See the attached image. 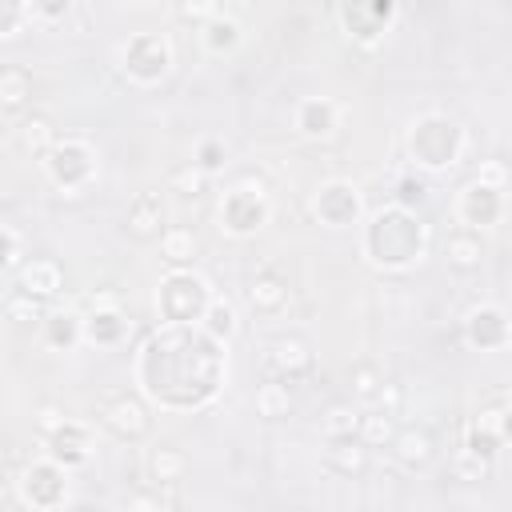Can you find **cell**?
<instances>
[{
    "label": "cell",
    "instance_id": "7",
    "mask_svg": "<svg viewBox=\"0 0 512 512\" xmlns=\"http://www.w3.org/2000/svg\"><path fill=\"white\" fill-rule=\"evenodd\" d=\"M8 476H12V484H16L20 504L32 508V512H56V508H64L68 496H72V468H64V464L52 460L48 452L36 456V460H28L20 472L8 468Z\"/></svg>",
    "mask_w": 512,
    "mask_h": 512
},
{
    "label": "cell",
    "instance_id": "44",
    "mask_svg": "<svg viewBox=\"0 0 512 512\" xmlns=\"http://www.w3.org/2000/svg\"><path fill=\"white\" fill-rule=\"evenodd\" d=\"M68 420H72V416H68L60 404H40V412H36V432H40V436H52V432H60Z\"/></svg>",
    "mask_w": 512,
    "mask_h": 512
},
{
    "label": "cell",
    "instance_id": "46",
    "mask_svg": "<svg viewBox=\"0 0 512 512\" xmlns=\"http://www.w3.org/2000/svg\"><path fill=\"white\" fill-rule=\"evenodd\" d=\"M128 508H132V512H144V508L160 512V508H168V500H164L160 492H136V496H128Z\"/></svg>",
    "mask_w": 512,
    "mask_h": 512
},
{
    "label": "cell",
    "instance_id": "15",
    "mask_svg": "<svg viewBox=\"0 0 512 512\" xmlns=\"http://www.w3.org/2000/svg\"><path fill=\"white\" fill-rule=\"evenodd\" d=\"M100 424L116 436V440H144L152 432V412H148V400L144 396H112L104 408H100Z\"/></svg>",
    "mask_w": 512,
    "mask_h": 512
},
{
    "label": "cell",
    "instance_id": "36",
    "mask_svg": "<svg viewBox=\"0 0 512 512\" xmlns=\"http://www.w3.org/2000/svg\"><path fill=\"white\" fill-rule=\"evenodd\" d=\"M32 20V0H0V40H16Z\"/></svg>",
    "mask_w": 512,
    "mask_h": 512
},
{
    "label": "cell",
    "instance_id": "12",
    "mask_svg": "<svg viewBox=\"0 0 512 512\" xmlns=\"http://www.w3.org/2000/svg\"><path fill=\"white\" fill-rule=\"evenodd\" d=\"M452 212H456V224L484 232V228H496V224L504 220V212H508V200H504V188H492V184L468 180V184L456 192V204H452Z\"/></svg>",
    "mask_w": 512,
    "mask_h": 512
},
{
    "label": "cell",
    "instance_id": "10",
    "mask_svg": "<svg viewBox=\"0 0 512 512\" xmlns=\"http://www.w3.org/2000/svg\"><path fill=\"white\" fill-rule=\"evenodd\" d=\"M308 212L324 228H356V224H364V196L352 180L332 176L308 196Z\"/></svg>",
    "mask_w": 512,
    "mask_h": 512
},
{
    "label": "cell",
    "instance_id": "2",
    "mask_svg": "<svg viewBox=\"0 0 512 512\" xmlns=\"http://www.w3.org/2000/svg\"><path fill=\"white\" fill-rule=\"evenodd\" d=\"M428 224L416 216V208L404 204H388L380 212H372L360 228V256L376 268V272H408L428 256Z\"/></svg>",
    "mask_w": 512,
    "mask_h": 512
},
{
    "label": "cell",
    "instance_id": "9",
    "mask_svg": "<svg viewBox=\"0 0 512 512\" xmlns=\"http://www.w3.org/2000/svg\"><path fill=\"white\" fill-rule=\"evenodd\" d=\"M396 12H400L396 0H340L336 4V20L344 36L356 40L360 48H376L384 32L396 24Z\"/></svg>",
    "mask_w": 512,
    "mask_h": 512
},
{
    "label": "cell",
    "instance_id": "8",
    "mask_svg": "<svg viewBox=\"0 0 512 512\" xmlns=\"http://www.w3.org/2000/svg\"><path fill=\"white\" fill-rule=\"evenodd\" d=\"M176 68V48L164 32H132L120 44V76L136 88H156L172 76Z\"/></svg>",
    "mask_w": 512,
    "mask_h": 512
},
{
    "label": "cell",
    "instance_id": "42",
    "mask_svg": "<svg viewBox=\"0 0 512 512\" xmlns=\"http://www.w3.org/2000/svg\"><path fill=\"white\" fill-rule=\"evenodd\" d=\"M472 180L492 184V188H508L512 172H508V164H504V160H480V164H476V172H472Z\"/></svg>",
    "mask_w": 512,
    "mask_h": 512
},
{
    "label": "cell",
    "instance_id": "25",
    "mask_svg": "<svg viewBox=\"0 0 512 512\" xmlns=\"http://www.w3.org/2000/svg\"><path fill=\"white\" fill-rule=\"evenodd\" d=\"M188 472V452L176 448V444H156L148 452V476L164 488V484H180Z\"/></svg>",
    "mask_w": 512,
    "mask_h": 512
},
{
    "label": "cell",
    "instance_id": "34",
    "mask_svg": "<svg viewBox=\"0 0 512 512\" xmlns=\"http://www.w3.org/2000/svg\"><path fill=\"white\" fill-rule=\"evenodd\" d=\"M48 300H36V296H28L24 288H12L8 296H4V312H8V320L12 324H44V316H48V308H44Z\"/></svg>",
    "mask_w": 512,
    "mask_h": 512
},
{
    "label": "cell",
    "instance_id": "18",
    "mask_svg": "<svg viewBox=\"0 0 512 512\" xmlns=\"http://www.w3.org/2000/svg\"><path fill=\"white\" fill-rule=\"evenodd\" d=\"M244 300H248V308H252L256 316H276V312L288 308L292 284H288V276H284L280 268H260V272L248 280Z\"/></svg>",
    "mask_w": 512,
    "mask_h": 512
},
{
    "label": "cell",
    "instance_id": "41",
    "mask_svg": "<svg viewBox=\"0 0 512 512\" xmlns=\"http://www.w3.org/2000/svg\"><path fill=\"white\" fill-rule=\"evenodd\" d=\"M380 388H384V376H380L376 364H356V368H352V396H356V400L372 404Z\"/></svg>",
    "mask_w": 512,
    "mask_h": 512
},
{
    "label": "cell",
    "instance_id": "48",
    "mask_svg": "<svg viewBox=\"0 0 512 512\" xmlns=\"http://www.w3.org/2000/svg\"><path fill=\"white\" fill-rule=\"evenodd\" d=\"M512 440V400H504V444Z\"/></svg>",
    "mask_w": 512,
    "mask_h": 512
},
{
    "label": "cell",
    "instance_id": "16",
    "mask_svg": "<svg viewBox=\"0 0 512 512\" xmlns=\"http://www.w3.org/2000/svg\"><path fill=\"white\" fill-rule=\"evenodd\" d=\"M312 364H316V360H312V348H308L300 336H276V340L264 348V368H268V376H276V380H284V384L308 376Z\"/></svg>",
    "mask_w": 512,
    "mask_h": 512
},
{
    "label": "cell",
    "instance_id": "30",
    "mask_svg": "<svg viewBox=\"0 0 512 512\" xmlns=\"http://www.w3.org/2000/svg\"><path fill=\"white\" fill-rule=\"evenodd\" d=\"M16 140H20V148H24L32 160H44V156H48V148H52L60 136H56V128H52L44 116H28V120H20Z\"/></svg>",
    "mask_w": 512,
    "mask_h": 512
},
{
    "label": "cell",
    "instance_id": "6",
    "mask_svg": "<svg viewBox=\"0 0 512 512\" xmlns=\"http://www.w3.org/2000/svg\"><path fill=\"white\" fill-rule=\"evenodd\" d=\"M212 296L216 292L200 272H192L188 264L172 268L156 284V316H160V324H200Z\"/></svg>",
    "mask_w": 512,
    "mask_h": 512
},
{
    "label": "cell",
    "instance_id": "45",
    "mask_svg": "<svg viewBox=\"0 0 512 512\" xmlns=\"http://www.w3.org/2000/svg\"><path fill=\"white\" fill-rule=\"evenodd\" d=\"M36 24H60L72 12V0H32Z\"/></svg>",
    "mask_w": 512,
    "mask_h": 512
},
{
    "label": "cell",
    "instance_id": "39",
    "mask_svg": "<svg viewBox=\"0 0 512 512\" xmlns=\"http://www.w3.org/2000/svg\"><path fill=\"white\" fill-rule=\"evenodd\" d=\"M224 8H228V0H176V16L196 24V28L216 20V16H224Z\"/></svg>",
    "mask_w": 512,
    "mask_h": 512
},
{
    "label": "cell",
    "instance_id": "47",
    "mask_svg": "<svg viewBox=\"0 0 512 512\" xmlns=\"http://www.w3.org/2000/svg\"><path fill=\"white\" fill-rule=\"evenodd\" d=\"M400 400H404V396H400V388L384 380V388L376 392V400H372V404H376V408H384V412H400Z\"/></svg>",
    "mask_w": 512,
    "mask_h": 512
},
{
    "label": "cell",
    "instance_id": "23",
    "mask_svg": "<svg viewBox=\"0 0 512 512\" xmlns=\"http://www.w3.org/2000/svg\"><path fill=\"white\" fill-rule=\"evenodd\" d=\"M164 228V200L156 192H136L128 204V232L136 240H160Z\"/></svg>",
    "mask_w": 512,
    "mask_h": 512
},
{
    "label": "cell",
    "instance_id": "5",
    "mask_svg": "<svg viewBox=\"0 0 512 512\" xmlns=\"http://www.w3.org/2000/svg\"><path fill=\"white\" fill-rule=\"evenodd\" d=\"M40 172H44V180H48L60 196H80V192H88V188L96 184V176H100V152H96V144H88L84 136H60V140L48 148V156L40 160Z\"/></svg>",
    "mask_w": 512,
    "mask_h": 512
},
{
    "label": "cell",
    "instance_id": "20",
    "mask_svg": "<svg viewBox=\"0 0 512 512\" xmlns=\"http://www.w3.org/2000/svg\"><path fill=\"white\" fill-rule=\"evenodd\" d=\"M40 336H44V344H48L52 352H72V348H80V344H84V312H76V308H56V312H48L44 324H40Z\"/></svg>",
    "mask_w": 512,
    "mask_h": 512
},
{
    "label": "cell",
    "instance_id": "11",
    "mask_svg": "<svg viewBox=\"0 0 512 512\" xmlns=\"http://www.w3.org/2000/svg\"><path fill=\"white\" fill-rule=\"evenodd\" d=\"M460 336L476 352H500V348L512 344V320H508V312L500 304L480 300L460 316Z\"/></svg>",
    "mask_w": 512,
    "mask_h": 512
},
{
    "label": "cell",
    "instance_id": "13",
    "mask_svg": "<svg viewBox=\"0 0 512 512\" xmlns=\"http://www.w3.org/2000/svg\"><path fill=\"white\" fill-rule=\"evenodd\" d=\"M128 332H132V324L124 316V308L116 304V296L112 292L92 296V308L84 312V344H92V348H120V344H128Z\"/></svg>",
    "mask_w": 512,
    "mask_h": 512
},
{
    "label": "cell",
    "instance_id": "4",
    "mask_svg": "<svg viewBox=\"0 0 512 512\" xmlns=\"http://www.w3.org/2000/svg\"><path fill=\"white\" fill-rule=\"evenodd\" d=\"M272 188L260 176H240L220 192L216 204V224L232 240H248L272 224Z\"/></svg>",
    "mask_w": 512,
    "mask_h": 512
},
{
    "label": "cell",
    "instance_id": "32",
    "mask_svg": "<svg viewBox=\"0 0 512 512\" xmlns=\"http://www.w3.org/2000/svg\"><path fill=\"white\" fill-rule=\"evenodd\" d=\"M288 412H292V392H288V384L276 380V376H268V380L256 388V416L280 420V416H288Z\"/></svg>",
    "mask_w": 512,
    "mask_h": 512
},
{
    "label": "cell",
    "instance_id": "38",
    "mask_svg": "<svg viewBox=\"0 0 512 512\" xmlns=\"http://www.w3.org/2000/svg\"><path fill=\"white\" fill-rule=\"evenodd\" d=\"M192 160H196L208 176H216V172H224V164H228V144H224L220 136H200L196 148H192Z\"/></svg>",
    "mask_w": 512,
    "mask_h": 512
},
{
    "label": "cell",
    "instance_id": "17",
    "mask_svg": "<svg viewBox=\"0 0 512 512\" xmlns=\"http://www.w3.org/2000/svg\"><path fill=\"white\" fill-rule=\"evenodd\" d=\"M44 452H48L52 460H60L64 468H80V464L92 460V452H96V436H92V428H88L84 420H68L60 432L44 436Z\"/></svg>",
    "mask_w": 512,
    "mask_h": 512
},
{
    "label": "cell",
    "instance_id": "37",
    "mask_svg": "<svg viewBox=\"0 0 512 512\" xmlns=\"http://www.w3.org/2000/svg\"><path fill=\"white\" fill-rule=\"evenodd\" d=\"M208 180H212V176H208L196 160H188V164H180V168L168 172V188L180 192V196H204V192H208Z\"/></svg>",
    "mask_w": 512,
    "mask_h": 512
},
{
    "label": "cell",
    "instance_id": "26",
    "mask_svg": "<svg viewBox=\"0 0 512 512\" xmlns=\"http://www.w3.org/2000/svg\"><path fill=\"white\" fill-rule=\"evenodd\" d=\"M160 256L172 264V268H184V264H192L196 260V252H200V240H196V232L192 228H184V224H168L164 232H160Z\"/></svg>",
    "mask_w": 512,
    "mask_h": 512
},
{
    "label": "cell",
    "instance_id": "40",
    "mask_svg": "<svg viewBox=\"0 0 512 512\" xmlns=\"http://www.w3.org/2000/svg\"><path fill=\"white\" fill-rule=\"evenodd\" d=\"M0 232H4V272H8V276H16V272L24 268V260H28V244H24V232H20L12 220H8Z\"/></svg>",
    "mask_w": 512,
    "mask_h": 512
},
{
    "label": "cell",
    "instance_id": "35",
    "mask_svg": "<svg viewBox=\"0 0 512 512\" xmlns=\"http://www.w3.org/2000/svg\"><path fill=\"white\" fill-rule=\"evenodd\" d=\"M488 472H492V456H484V452H476L468 444L452 456V476L464 480V484H480V480H488Z\"/></svg>",
    "mask_w": 512,
    "mask_h": 512
},
{
    "label": "cell",
    "instance_id": "22",
    "mask_svg": "<svg viewBox=\"0 0 512 512\" xmlns=\"http://www.w3.org/2000/svg\"><path fill=\"white\" fill-rule=\"evenodd\" d=\"M324 460H328V468H332L336 476L356 480V476L368 472V464H372V448H368L360 436H344V440H328Z\"/></svg>",
    "mask_w": 512,
    "mask_h": 512
},
{
    "label": "cell",
    "instance_id": "24",
    "mask_svg": "<svg viewBox=\"0 0 512 512\" xmlns=\"http://www.w3.org/2000/svg\"><path fill=\"white\" fill-rule=\"evenodd\" d=\"M240 44H244V28L228 12L216 16V20H208V24H200V48L208 56H232Z\"/></svg>",
    "mask_w": 512,
    "mask_h": 512
},
{
    "label": "cell",
    "instance_id": "27",
    "mask_svg": "<svg viewBox=\"0 0 512 512\" xmlns=\"http://www.w3.org/2000/svg\"><path fill=\"white\" fill-rule=\"evenodd\" d=\"M432 436L424 432V428H400L396 432V440H392V456L404 464V468H424L428 460H432Z\"/></svg>",
    "mask_w": 512,
    "mask_h": 512
},
{
    "label": "cell",
    "instance_id": "1",
    "mask_svg": "<svg viewBox=\"0 0 512 512\" xmlns=\"http://www.w3.org/2000/svg\"><path fill=\"white\" fill-rule=\"evenodd\" d=\"M228 344L200 324H160L136 352V388L164 412L208 408L228 376Z\"/></svg>",
    "mask_w": 512,
    "mask_h": 512
},
{
    "label": "cell",
    "instance_id": "3",
    "mask_svg": "<svg viewBox=\"0 0 512 512\" xmlns=\"http://www.w3.org/2000/svg\"><path fill=\"white\" fill-rule=\"evenodd\" d=\"M464 148H468V132L448 112H420L404 128V156L424 176L452 172L464 160Z\"/></svg>",
    "mask_w": 512,
    "mask_h": 512
},
{
    "label": "cell",
    "instance_id": "43",
    "mask_svg": "<svg viewBox=\"0 0 512 512\" xmlns=\"http://www.w3.org/2000/svg\"><path fill=\"white\" fill-rule=\"evenodd\" d=\"M424 196H428V180L424 176H404L396 184V204H404V208H416Z\"/></svg>",
    "mask_w": 512,
    "mask_h": 512
},
{
    "label": "cell",
    "instance_id": "21",
    "mask_svg": "<svg viewBox=\"0 0 512 512\" xmlns=\"http://www.w3.org/2000/svg\"><path fill=\"white\" fill-rule=\"evenodd\" d=\"M444 260L452 272H476L484 264V236L476 228H452L444 236Z\"/></svg>",
    "mask_w": 512,
    "mask_h": 512
},
{
    "label": "cell",
    "instance_id": "19",
    "mask_svg": "<svg viewBox=\"0 0 512 512\" xmlns=\"http://www.w3.org/2000/svg\"><path fill=\"white\" fill-rule=\"evenodd\" d=\"M16 288H24L36 300H56L64 292V268L52 256H28L16 272Z\"/></svg>",
    "mask_w": 512,
    "mask_h": 512
},
{
    "label": "cell",
    "instance_id": "14",
    "mask_svg": "<svg viewBox=\"0 0 512 512\" xmlns=\"http://www.w3.org/2000/svg\"><path fill=\"white\" fill-rule=\"evenodd\" d=\"M340 120H344V108L332 96H304L292 108V132L300 140H308V144L332 140L340 132Z\"/></svg>",
    "mask_w": 512,
    "mask_h": 512
},
{
    "label": "cell",
    "instance_id": "29",
    "mask_svg": "<svg viewBox=\"0 0 512 512\" xmlns=\"http://www.w3.org/2000/svg\"><path fill=\"white\" fill-rule=\"evenodd\" d=\"M200 328L208 332V336H216L220 344H228L236 332H240V316H236V304L228 300V296H212V304H208V312H204V320H200Z\"/></svg>",
    "mask_w": 512,
    "mask_h": 512
},
{
    "label": "cell",
    "instance_id": "28",
    "mask_svg": "<svg viewBox=\"0 0 512 512\" xmlns=\"http://www.w3.org/2000/svg\"><path fill=\"white\" fill-rule=\"evenodd\" d=\"M28 100H32V76L20 64H8L0 72V108H4V116H16Z\"/></svg>",
    "mask_w": 512,
    "mask_h": 512
},
{
    "label": "cell",
    "instance_id": "33",
    "mask_svg": "<svg viewBox=\"0 0 512 512\" xmlns=\"http://www.w3.org/2000/svg\"><path fill=\"white\" fill-rule=\"evenodd\" d=\"M396 412H384V408H372V412H364L360 416V440L368 444V448H392V440H396Z\"/></svg>",
    "mask_w": 512,
    "mask_h": 512
},
{
    "label": "cell",
    "instance_id": "31",
    "mask_svg": "<svg viewBox=\"0 0 512 512\" xmlns=\"http://www.w3.org/2000/svg\"><path fill=\"white\" fill-rule=\"evenodd\" d=\"M360 408L352 404H328L320 416V436L324 440H344V436H360Z\"/></svg>",
    "mask_w": 512,
    "mask_h": 512
}]
</instances>
